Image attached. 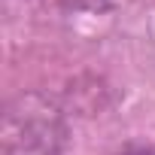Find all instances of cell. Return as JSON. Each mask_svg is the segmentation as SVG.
I'll return each instance as SVG.
<instances>
[{"instance_id":"cell-1","label":"cell","mask_w":155,"mask_h":155,"mask_svg":"<svg viewBox=\"0 0 155 155\" xmlns=\"http://www.w3.org/2000/svg\"><path fill=\"white\" fill-rule=\"evenodd\" d=\"M58 143H61V128L46 107L21 101V110L6 113V128H3L6 155H55Z\"/></svg>"},{"instance_id":"cell-2","label":"cell","mask_w":155,"mask_h":155,"mask_svg":"<svg viewBox=\"0 0 155 155\" xmlns=\"http://www.w3.org/2000/svg\"><path fill=\"white\" fill-rule=\"evenodd\" d=\"M122 155H155V149H152V146H137V149H128V152H122Z\"/></svg>"}]
</instances>
